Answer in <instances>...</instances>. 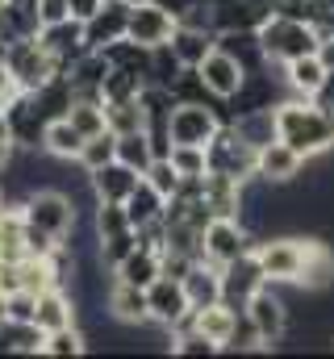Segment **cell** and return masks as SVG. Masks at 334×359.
<instances>
[{
  "label": "cell",
  "mask_w": 334,
  "mask_h": 359,
  "mask_svg": "<svg viewBox=\"0 0 334 359\" xmlns=\"http://www.w3.org/2000/svg\"><path fill=\"white\" fill-rule=\"evenodd\" d=\"M255 255L263 264L267 284H301L305 259H309V238H263L255 243Z\"/></svg>",
  "instance_id": "cell-6"
},
{
  "label": "cell",
  "mask_w": 334,
  "mask_h": 359,
  "mask_svg": "<svg viewBox=\"0 0 334 359\" xmlns=\"http://www.w3.org/2000/svg\"><path fill=\"white\" fill-rule=\"evenodd\" d=\"M147 84H151L147 76H138V72H121V67H113V72L105 76V104H113V100H138Z\"/></svg>",
  "instance_id": "cell-37"
},
{
  "label": "cell",
  "mask_w": 334,
  "mask_h": 359,
  "mask_svg": "<svg viewBox=\"0 0 334 359\" xmlns=\"http://www.w3.org/2000/svg\"><path fill=\"white\" fill-rule=\"evenodd\" d=\"M84 147V134L72 126V117H59V121H46V138H42V151L55 155V159H76Z\"/></svg>",
  "instance_id": "cell-32"
},
{
  "label": "cell",
  "mask_w": 334,
  "mask_h": 359,
  "mask_svg": "<svg viewBox=\"0 0 334 359\" xmlns=\"http://www.w3.org/2000/svg\"><path fill=\"white\" fill-rule=\"evenodd\" d=\"M126 4H147V0H126Z\"/></svg>",
  "instance_id": "cell-57"
},
{
  "label": "cell",
  "mask_w": 334,
  "mask_h": 359,
  "mask_svg": "<svg viewBox=\"0 0 334 359\" xmlns=\"http://www.w3.org/2000/svg\"><path fill=\"white\" fill-rule=\"evenodd\" d=\"M34 322L51 334V330H63V326H76V297L67 288H46L38 292V313Z\"/></svg>",
  "instance_id": "cell-22"
},
{
  "label": "cell",
  "mask_w": 334,
  "mask_h": 359,
  "mask_svg": "<svg viewBox=\"0 0 334 359\" xmlns=\"http://www.w3.org/2000/svg\"><path fill=\"white\" fill-rule=\"evenodd\" d=\"M121 205H126V213H130V222H134V230H138V226H147V222H159V217H163L167 196L147 176H142V180H138V188H134Z\"/></svg>",
  "instance_id": "cell-27"
},
{
  "label": "cell",
  "mask_w": 334,
  "mask_h": 359,
  "mask_svg": "<svg viewBox=\"0 0 334 359\" xmlns=\"http://www.w3.org/2000/svg\"><path fill=\"white\" fill-rule=\"evenodd\" d=\"M4 63H8V72L17 76V84L21 92H38L42 84H51L55 76H63V67H59V59L38 42V38H25V42H13L8 50H4Z\"/></svg>",
  "instance_id": "cell-5"
},
{
  "label": "cell",
  "mask_w": 334,
  "mask_h": 359,
  "mask_svg": "<svg viewBox=\"0 0 334 359\" xmlns=\"http://www.w3.org/2000/svg\"><path fill=\"white\" fill-rule=\"evenodd\" d=\"M167 159H171V168H175V172H180L184 180L209 176V151H205V147H188V142H175Z\"/></svg>",
  "instance_id": "cell-38"
},
{
  "label": "cell",
  "mask_w": 334,
  "mask_h": 359,
  "mask_svg": "<svg viewBox=\"0 0 334 359\" xmlns=\"http://www.w3.org/2000/svg\"><path fill=\"white\" fill-rule=\"evenodd\" d=\"M138 251V230H126V234H113V238H105L100 243V259H105V268H117L126 255H134Z\"/></svg>",
  "instance_id": "cell-44"
},
{
  "label": "cell",
  "mask_w": 334,
  "mask_h": 359,
  "mask_svg": "<svg viewBox=\"0 0 334 359\" xmlns=\"http://www.w3.org/2000/svg\"><path fill=\"white\" fill-rule=\"evenodd\" d=\"M105 117H109V130L117 138L147 130V117H142V104L138 100H113V104H105Z\"/></svg>",
  "instance_id": "cell-36"
},
{
  "label": "cell",
  "mask_w": 334,
  "mask_h": 359,
  "mask_svg": "<svg viewBox=\"0 0 334 359\" xmlns=\"http://www.w3.org/2000/svg\"><path fill=\"white\" fill-rule=\"evenodd\" d=\"M88 351V334L80 326H63V330H51L46 343H42V355L51 359H67V355H84Z\"/></svg>",
  "instance_id": "cell-39"
},
{
  "label": "cell",
  "mask_w": 334,
  "mask_h": 359,
  "mask_svg": "<svg viewBox=\"0 0 334 359\" xmlns=\"http://www.w3.org/2000/svg\"><path fill=\"white\" fill-rule=\"evenodd\" d=\"M92 226H96V238H100V243H105V238H113V234L134 230V222H130V213H126V205H121V201H96Z\"/></svg>",
  "instance_id": "cell-34"
},
{
  "label": "cell",
  "mask_w": 334,
  "mask_h": 359,
  "mask_svg": "<svg viewBox=\"0 0 334 359\" xmlns=\"http://www.w3.org/2000/svg\"><path fill=\"white\" fill-rule=\"evenodd\" d=\"M334 284V247L322 238H309V259H305V276H301V288L305 292H322Z\"/></svg>",
  "instance_id": "cell-30"
},
{
  "label": "cell",
  "mask_w": 334,
  "mask_h": 359,
  "mask_svg": "<svg viewBox=\"0 0 334 359\" xmlns=\"http://www.w3.org/2000/svg\"><path fill=\"white\" fill-rule=\"evenodd\" d=\"M247 318L255 322L263 347H272V343L284 339V330H288V305H284V297L276 292V284H263V288L250 297L247 301Z\"/></svg>",
  "instance_id": "cell-11"
},
{
  "label": "cell",
  "mask_w": 334,
  "mask_h": 359,
  "mask_svg": "<svg viewBox=\"0 0 334 359\" xmlns=\"http://www.w3.org/2000/svg\"><path fill=\"white\" fill-rule=\"evenodd\" d=\"M167 46L175 50V59H180L184 67H201L205 55L218 46V34H213V29H196V25H175V34H171Z\"/></svg>",
  "instance_id": "cell-23"
},
{
  "label": "cell",
  "mask_w": 334,
  "mask_h": 359,
  "mask_svg": "<svg viewBox=\"0 0 334 359\" xmlns=\"http://www.w3.org/2000/svg\"><path fill=\"white\" fill-rule=\"evenodd\" d=\"M4 4H8V0H0V8H4Z\"/></svg>",
  "instance_id": "cell-58"
},
{
  "label": "cell",
  "mask_w": 334,
  "mask_h": 359,
  "mask_svg": "<svg viewBox=\"0 0 334 359\" xmlns=\"http://www.w3.org/2000/svg\"><path fill=\"white\" fill-rule=\"evenodd\" d=\"M72 17V8H67V0H38V21L42 25H55V21H67Z\"/></svg>",
  "instance_id": "cell-47"
},
{
  "label": "cell",
  "mask_w": 334,
  "mask_h": 359,
  "mask_svg": "<svg viewBox=\"0 0 334 359\" xmlns=\"http://www.w3.org/2000/svg\"><path fill=\"white\" fill-rule=\"evenodd\" d=\"M13 147H17L13 138H0V172H4L8 163H13Z\"/></svg>",
  "instance_id": "cell-53"
},
{
  "label": "cell",
  "mask_w": 334,
  "mask_h": 359,
  "mask_svg": "<svg viewBox=\"0 0 334 359\" xmlns=\"http://www.w3.org/2000/svg\"><path fill=\"white\" fill-rule=\"evenodd\" d=\"M322 59L330 63V72H334V38H326V42H322Z\"/></svg>",
  "instance_id": "cell-55"
},
{
  "label": "cell",
  "mask_w": 334,
  "mask_h": 359,
  "mask_svg": "<svg viewBox=\"0 0 334 359\" xmlns=\"http://www.w3.org/2000/svg\"><path fill=\"white\" fill-rule=\"evenodd\" d=\"M234 126L247 134L255 147H263V142L280 138V134H276V109H259V113H247V117H239Z\"/></svg>",
  "instance_id": "cell-41"
},
{
  "label": "cell",
  "mask_w": 334,
  "mask_h": 359,
  "mask_svg": "<svg viewBox=\"0 0 334 359\" xmlns=\"http://www.w3.org/2000/svg\"><path fill=\"white\" fill-rule=\"evenodd\" d=\"M175 17L159 8V4H134L130 8V29H126V38H134V42H142V46H163L171 42V34H175Z\"/></svg>",
  "instance_id": "cell-17"
},
{
  "label": "cell",
  "mask_w": 334,
  "mask_h": 359,
  "mask_svg": "<svg viewBox=\"0 0 334 359\" xmlns=\"http://www.w3.org/2000/svg\"><path fill=\"white\" fill-rule=\"evenodd\" d=\"M38 42L59 59V67H63V76H67V67L80 59V55H88L92 46H88V38H84V21H76V17H67V21H55V25H42L38 29Z\"/></svg>",
  "instance_id": "cell-13"
},
{
  "label": "cell",
  "mask_w": 334,
  "mask_h": 359,
  "mask_svg": "<svg viewBox=\"0 0 334 359\" xmlns=\"http://www.w3.org/2000/svg\"><path fill=\"white\" fill-rule=\"evenodd\" d=\"M151 4H159V8H167V13H171V17L180 21V17L188 13V4H192V0H151Z\"/></svg>",
  "instance_id": "cell-52"
},
{
  "label": "cell",
  "mask_w": 334,
  "mask_h": 359,
  "mask_svg": "<svg viewBox=\"0 0 334 359\" xmlns=\"http://www.w3.org/2000/svg\"><path fill=\"white\" fill-rule=\"evenodd\" d=\"M0 138H8V117H4V109H0Z\"/></svg>",
  "instance_id": "cell-56"
},
{
  "label": "cell",
  "mask_w": 334,
  "mask_h": 359,
  "mask_svg": "<svg viewBox=\"0 0 334 359\" xmlns=\"http://www.w3.org/2000/svg\"><path fill=\"white\" fill-rule=\"evenodd\" d=\"M305 155L301 151H293L284 138H272V142H263L259 147V168H255V176L267 180V184H293V180L305 172Z\"/></svg>",
  "instance_id": "cell-14"
},
{
  "label": "cell",
  "mask_w": 334,
  "mask_h": 359,
  "mask_svg": "<svg viewBox=\"0 0 334 359\" xmlns=\"http://www.w3.org/2000/svg\"><path fill=\"white\" fill-rule=\"evenodd\" d=\"M330 343H334V334H330Z\"/></svg>",
  "instance_id": "cell-59"
},
{
  "label": "cell",
  "mask_w": 334,
  "mask_h": 359,
  "mask_svg": "<svg viewBox=\"0 0 334 359\" xmlns=\"http://www.w3.org/2000/svg\"><path fill=\"white\" fill-rule=\"evenodd\" d=\"M113 159H117V134H113V130H105V134H96V138H84L80 155H76V163H80L88 176H92L96 168L113 163Z\"/></svg>",
  "instance_id": "cell-33"
},
{
  "label": "cell",
  "mask_w": 334,
  "mask_h": 359,
  "mask_svg": "<svg viewBox=\"0 0 334 359\" xmlns=\"http://www.w3.org/2000/svg\"><path fill=\"white\" fill-rule=\"evenodd\" d=\"M105 59H109V67L138 72V76H147V80H151L155 46H142V42H134V38H117V42H109V46H105Z\"/></svg>",
  "instance_id": "cell-29"
},
{
  "label": "cell",
  "mask_w": 334,
  "mask_h": 359,
  "mask_svg": "<svg viewBox=\"0 0 334 359\" xmlns=\"http://www.w3.org/2000/svg\"><path fill=\"white\" fill-rule=\"evenodd\" d=\"M259 42H263V55L267 63H293L301 55H318L322 50V29L305 17H288V13H272L263 25H259Z\"/></svg>",
  "instance_id": "cell-2"
},
{
  "label": "cell",
  "mask_w": 334,
  "mask_h": 359,
  "mask_svg": "<svg viewBox=\"0 0 334 359\" xmlns=\"http://www.w3.org/2000/svg\"><path fill=\"white\" fill-rule=\"evenodd\" d=\"M147 180H151L163 196H175V192H180V184H184V176L171 168V159H155V163L147 168Z\"/></svg>",
  "instance_id": "cell-45"
},
{
  "label": "cell",
  "mask_w": 334,
  "mask_h": 359,
  "mask_svg": "<svg viewBox=\"0 0 334 359\" xmlns=\"http://www.w3.org/2000/svg\"><path fill=\"white\" fill-rule=\"evenodd\" d=\"M117 159L147 176V168L155 163V147H151L147 130H138V134H121V138H117Z\"/></svg>",
  "instance_id": "cell-35"
},
{
  "label": "cell",
  "mask_w": 334,
  "mask_h": 359,
  "mask_svg": "<svg viewBox=\"0 0 334 359\" xmlns=\"http://www.w3.org/2000/svg\"><path fill=\"white\" fill-rule=\"evenodd\" d=\"M243 192H247L243 180L222 176V172L205 176V205L213 209V217H239L243 213Z\"/></svg>",
  "instance_id": "cell-20"
},
{
  "label": "cell",
  "mask_w": 334,
  "mask_h": 359,
  "mask_svg": "<svg viewBox=\"0 0 334 359\" xmlns=\"http://www.w3.org/2000/svg\"><path fill=\"white\" fill-rule=\"evenodd\" d=\"M105 0H67V8H72V17L76 21H88V17H96V8H100Z\"/></svg>",
  "instance_id": "cell-51"
},
{
  "label": "cell",
  "mask_w": 334,
  "mask_h": 359,
  "mask_svg": "<svg viewBox=\"0 0 334 359\" xmlns=\"http://www.w3.org/2000/svg\"><path fill=\"white\" fill-rule=\"evenodd\" d=\"M76 201L67 192H55V188H38L21 201V217L25 226H38L46 234H55L59 243H67V234L76 230Z\"/></svg>",
  "instance_id": "cell-4"
},
{
  "label": "cell",
  "mask_w": 334,
  "mask_h": 359,
  "mask_svg": "<svg viewBox=\"0 0 334 359\" xmlns=\"http://www.w3.org/2000/svg\"><path fill=\"white\" fill-rule=\"evenodd\" d=\"M4 117H8V138H13L17 147H25V151H38V147H42L46 121H42V113L34 109L29 92H17V96L4 104Z\"/></svg>",
  "instance_id": "cell-15"
},
{
  "label": "cell",
  "mask_w": 334,
  "mask_h": 359,
  "mask_svg": "<svg viewBox=\"0 0 334 359\" xmlns=\"http://www.w3.org/2000/svg\"><path fill=\"white\" fill-rule=\"evenodd\" d=\"M109 313L121 326H147L151 322V297H147V288L113 280V288H109Z\"/></svg>",
  "instance_id": "cell-19"
},
{
  "label": "cell",
  "mask_w": 334,
  "mask_h": 359,
  "mask_svg": "<svg viewBox=\"0 0 334 359\" xmlns=\"http://www.w3.org/2000/svg\"><path fill=\"white\" fill-rule=\"evenodd\" d=\"M267 284V276H263V264H259V255L247 251V255H239L234 264H226L222 268V301L226 305H234V309H247V301Z\"/></svg>",
  "instance_id": "cell-10"
},
{
  "label": "cell",
  "mask_w": 334,
  "mask_h": 359,
  "mask_svg": "<svg viewBox=\"0 0 334 359\" xmlns=\"http://www.w3.org/2000/svg\"><path fill=\"white\" fill-rule=\"evenodd\" d=\"M314 100H322V104H326V109H330V113H334V72H330V80H326V88L318 92Z\"/></svg>",
  "instance_id": "cell-54"
},
{
  "label": "cell",
  "mask_w": 334,
  "mask_h": 359,
  "mask_svg": "<svg viewBox=\"0 0 334 359\" xmlns=\"http://www.w3.org/2000/svg\"><path fill=\"white\" fill-rule=\"evenodd\" d=\"M218 46L230 50L247 72H263V67H267L263 42H259V29H222V34H218Z\"/></svg>",
  "instance_id": "cell-26"
},
{
  "label": "cell",
  "mask_w": 334,
  "mask_h": 359,
  "mask_svg": "<svg viewBox=\"0 0 334 359\" xmlns=\"http://www.w3.org/2000/svg\"><path fill=\"white\" fill-rule=\"evenodd\" d=\"M29 100H34V109L42 113V121H59V117L72 113V104H76V88H72L67 76H55L51 84H42L38 92H29Z\"/></svg>",
  "instance_id": "cell-25"
},
{
  "label": "cell",
  "mask_w": 334,
  "mask_h": 359,
  "mask_svg": "<svg viewBox=\"0 0 334 359\" xmlns=\"http://www.w3.org/2000/svg\"><path fill=\"white\" fill-rule=\"evenodd\" d=\"M21 292V264H0V297Z\"/></svg>",
  "instance_id": "cell-49"
},
{
  "label": "cell",
  "mask_w": 334,
  "mask_h": 359,
  "mask_svg": "<svg viewBox=\"0 0 334 359\" xmlns=\"http://www.w3.org/2000/svg\"><path fill=\"white\" fill-rule=\"evenodd\" d=\"M180 72H184V63H180V59H175V50H171V46H155V59H151V84H167V88H171V84H175V80H180Z\"/></svg>",
  "instance_id": "cell-43"
},
{
  "label": "cell",
  "mask_w": 334,
  "mask_h": 359,
  "mask_svg": "<svg viewBox=\"0 0 334 359\" xmlns=\"http://www.w3.org/2000/svg\"><path fill=\"white\" fill-rule=\"evenodd\" d=\"M67 117H72V126L80 130L84 138H96V134H105V130H109V117H105V100H76Z\"/></svg>",
  "instance_id": "cell-40"
},
{
  "label": "cell",
  "mask_w": 334,
  "mask_h": 359,
  "mask_svg": "<svg viewBox=\"0 0 334 359\" xmlns=\"http://www.w3.org/2000/svg\"><path fill=\"white\" fill-rule=\"evenodd\" d=\"M17 92H21V84H17V76H13V72H8V63L0 59V109H4V104H8V100L17 96Z\"/></svg>",
  "instance_id": "cell-50"
},
{
  "label": "cell",
  "mask_w": 334,
  "mask_h": 359,
  "mask_svg": "<svg viewBox=\"0 0 334 359\" xmlns=\"http://www.w3.org/2000/svg\"><path fill=\"white\" fill-rule=\"evenodd\" d=\"M196 72H201V80H205L209 96H213V100H222V104H226V100H234V96H239V88L247 84V76H250L247 67H243L230 50H222V46H213Z\"/></svg>",
  "instance_id": "cell-9"
},
{
  "label": "cell",
  "mask_w": 334,
  "mask_h": 359,
  "mask_svg": "<svg viewBox=\"0 0 334 359\" xmlns=\"http://www.w3.org/2000/svg\"><path fill=\"white\" fill-rule=\"evenodd\" d=\"M218 351H222V347H218L209 334H201L196 326L171 334V355H218Z\"/></svg>",
  "instance_id": "cell-42"
},
{
  "label": "cell",
  "mask_w": 334,
  "mask_h": 359,
  "mask_svg": "<svg viewBox=\"0 0 334 359\" xmlns=\"http://www.w3.org/2000/svg\"><path fill=\"white\" fill-rule=\"evenodd\" d=\"M34 313H38V292H13V297H4V318H17V322H34Z\"/></svg>",
  "instance_id": "cell-46"
},
{
  "label": "cell",
  "mask_w": 334,
  "mask_h": 359,
  "mask_svg": "<svg viewBox=\"0 0 334 359\" xmlns=\"http://www.w3.org/2000/svg\"><path fill=\"white\" fill-rule=\"evenodd\" d=\"M159 276H163V255H155L147 247H138L134 255H126L113 268V280H126V284H138V288H151Z\"/></svg>",
  "instance_id": "cell-28"
},
{
  "label": "cell",
  "mask_w": 334,
  "mask_h": 359,
  "mask_svg": "<svg viewBox=\"0 0 334 359\" xmlns=\"http://www.w3.org/2000/svg\"><path fill=\"white\" fill-rule=\"evenodd\" d=\"M234 322H239V309L226 305V301H213V305L196 309V330L209 334L222 351H226V343H230V334H234Z\"/></svg>",
  "instance_id": "cell-31"
},
{
  "label": "cell",
  "mask_w": 334,
  "mask_h": 359,
  "mask_svg": "<svg viewBox=\"0 0 334 359\" xmlns=\"http://www.w3.org/2000/svg\"><path fill=\"white\" fill-rule=\"evenodd\" d=\"M276 134L305 159L334 155V113L314 96H288L276 104Z\"/></svg>",
  "instance_id": "cell-1"
},
{
  "label": "cell",
  "mask_w": 334,
  "mask_h": 359,
  "mask_svg": "<svg viewBox=\"0 0 334 359\" xmlns=\"http://www.w3.org/2000/svg\"><path fill=\"white\" fill-rule=\"evenodd\" d=\"M314 25L322 38H334V0H314Z\"/></svg>",
  "instance_id": "cell-48"
},
{
  "label": "cell",
  "mask_w": 334,
  "mask_h": 359,
  "mask_svg": "<svg viewBox=\"0 0 334 359\" xmlns=\"http://www.w3.org/2000/svg\"><path fill=\"white\" fill-rule=\"evenodd\" d=\"M130 8H134V4H126V0H105V4L96 8V17L84 21L88 46H92V50H105L109 42L126 38V29H130Z\"/></svg>",
  "instance_id": "cell-16"
},
{
  "label": "cell",
  "mask_w": 334,
  "mask_h": 359,
  "mask_svg": "<svg viewBox=\"0 0 334 359\" xmlns=\"http://www.w3.org/2000/svg\"><path fill=\"white\" fill-rule=\"evenodd\" d=\"M255 251V234L239 217H213L205 226V238H201V259H209L213 268H226L234 264L239 255Z\"/></svg>",
  "instance_id": "cell-8"
},
{
  "label": "cell",
  "mask_w": 334,
  "mask_h": 359,
  "mask_svg": "<svg viewBox=\"0 0 334 359\" xmlns=\"http://www.w3.org/2000/svg\"><path fill=\"white\" fill-rule=\"evenodd\" d=\"M222 126H226V117L209 100H175V109H171V147L175 142L209 147Z\"/></svg>",
  "instance_id": "cell-7"
},
{
  "label": "cell",
  "mask_w": 334,
  "mask_h": 359,
  "mask_svg": "<svg viewBox=\"0 0 334 359\" xmlns=\"http://www.w3.org/2000/svg\"><path fill=\"white\" fill-rule=\"evenodd\" d=\"M205 151H209V172L234 176V180H243V184L255 180V168H259V147L250 142L234 121H226V126L213 134V142H209Z\"/></svg>",
  "instance_id": "cell-3"
},
{
  "label": "cell",
  "mask_w": 334,
  "mask_h": 359,
  "mask_svg": "<svg viewBox=\"0 0 334 359\" xmlns=\"http://www.w3.org/2000/svg\"><path fill=\"white\" fill-rule=\"evenodd\" d=\"M326 80H330V63L322 59V50L284 63V88L293 92V96H318V92L326 88Z\"/></svg>",
  "instance_id": "cell-18"
},
{
  "label": "cell",
  "mask_w": 334,
  "mask_h": 359,
  "mask_svg": "<svg viewBox=\"0 0 334 359\" xmlns=\"http://www.w3.org/2000/svg\"><path fill=\"white\" fill-rule=\"evenodd\" d=\"M184 292H188L192 309H205V305L222 301V268H213L209 259H196L184 276Z\"/></svg>",
  "instance_id": "cell-24"
},
{
  "label": "cell",
  "mask_w": 334,
  "mask_h": 359,
  "mask_svg": "<svg viewBox=\"0 0 334 359\" xmlns=\"http://www.w3.org/2000/svg\"><path fill=\"white\" fill-rule=\"evenodd\" d=\"M92 192L100 196V201H126L134 188H138V180L142 172H134L130 163H121V159H113V163H105V168H96L92 172Z\"/></svg>",
  "instance_id": "cell-21"
},
{
  "label": "cell",
  "mask_w": 334,
  "mask_h": 359,
  "mask_svg": "<svg viewBox=\"0 0 334 359\" xmlns=\"http://www.w3.org/2000/svg\"><path fill=\"white\" fill-rule=\"evenodd\" d=\"M147 297H151V322L163 326L167 334L175 330L180 318L192 313V301H188V292H184V280H175V276H159V280L147 288Z\"/></svg>",
  "instance_id": "cell-12"
}]
</instances>
